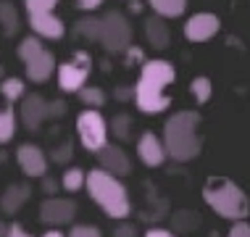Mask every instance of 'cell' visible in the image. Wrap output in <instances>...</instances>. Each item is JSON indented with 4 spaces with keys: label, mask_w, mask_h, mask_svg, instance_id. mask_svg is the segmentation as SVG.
Returning <instances> with one entry per match:
<instances>
[{
    "label": "cell",
    "mask_w": 250,
    "mask_h": 237,
    "mask_svg": "<svg viewBox=\"0 0 250 237\" xmlns=\"http://www.w3.org/2000/svg\"><path fill=\"white\" fill-rule=\"evenodd\" d=\"M177 79V69H174L168 61L164 58H153L143 64V71H140L137 85L134 90V103L143 113H164L168 106H171V98H168V85H174Z\"/></svg>",
    "instance_id": "6da1fadb"
},
{
    "label": "cell",
    "mask_w": 250,
    "mask_h": 237,
    "mask_svg": "<svg viewBox=\"0 0 250 237\" xmlns=\"http://www.w3.org/2000/svg\"><path fill=\"white\" fill-rule=\"evenodd\" d=\"M164 151L166 158H174L179 164L198 158L203 140H200V113L198 111H177L164 124Z\"/></svg>",
    "instance_id": "7a4b0ae2"
},
{
    "label": "cell",
    "mask_w": 250,
    "mask_h": 237,
    "mask_svg": "<svg viewBox=\"0 0 250 237\" xmlns=\"http://www.w3.org/2000/svg\"><path fill=\"white\" fill-rule=\"evenodd\" d=\"M84 190L90 193V198L100 206L108 219H119L124 221L132 214V200L126 193L124 182L111 177V174L100 172V169H90L84 172Z\"/></svg>",
    "instance_id": "3957f363"
},
{
    "label": "cell",
    "mask_w": 250,
    "mask_h": 237,
    "mask_svg": "<svg viewBox=\"0 0 250 237\" xmlns=\"http://www.w3.org/2000/svg\"><path fill=\"white\" fill-rule=\"evenodd\" d=\"M203 200L208 203V208L216 211L221 219L229 221H245L250 214V200L237 182L229 177H211L203 185Z\"/></svg>",
    "instance_id": "277c9868"
},
{
    "label": "cell",
    "mask_w": 250,
    "mask_h": 237,
    "mask_svg": "<svg viewBox=\"0 0 250 237\" xmlns=\"http://www.w3.org/2000/svg\"><path fill=\"white\" fill-rule=\"evenodd\" d=\"M98 43L103 45L105 53L119 56L132 47V22L121 11H108L100 16V37Z\"/></svg>",
    "instance_id": "5b68a950"
},
{
    "label": "cell",
    "mask_w": 250,
    "mask_h": 237,
    "mask_svg": "<svg viewBox=\"0 0 250 237\" xmlns=\"http://www.w3.org/2000/svg\"><path fill=\"white\" fill-rule=\"evenodd\" d=\"M77 134H79V142H82V148L87 153H98L108 142V121L103 119L100 111L84 108L77 116Z\"/></svg>",
    "instance_id": "8992f818"
},
{
    "label": "cell",
    "mask_w": 250,
    "mask_h": 237,
    "mask_svg": "<svg viewBox=\"0 0 250 237\" xmlns=\"http://www.w3.org/2000/svg\"><path fill=\"white\" fill-rule=\"evenodd\" d=\"M58 71V87L61 92H79L87 85V77L92 71V58L84 50L74 53V58H69L66 64L56 66Z\"/></svg>",
    "instance_id": "52a82bcc"
},
{
    "label": "cell",
    "mask_w": 250,
    "mask_h": 237,
    "mask_svg": "<svg viewBox=\"0 0 250 237\" xmlns=\"http://www.w3.org/2000/svg\"><path fill=\"white\" fill-rule=\"evenodd\" d=\"M95 155H98V169H100V172L111 174V177H116V179L129 177V174H132V158L124 153V148L105 142Z\"/></svg>",
    "instance_id": "ba28073f"
},
{
    "label": "cell",
    "mask_w": 250,
    "mask_h": 237,
    "mask_svg": "<svg viewBox=\"0 0 250 237\" xmlns=\"http://www.w3.org/2000/svg\"><path fill=\"white\" fill-rule=\"evenodd\" d=\"M77 211H79V206L71 198H45L42 206H40V221L42 224H53V227L71 224Z\"/></svg>",
    "instance_id": "9c48e42d"
},
{
    "label": "cell",
    "mask_w": 250,
    "mask_h": 237,
    "mask_svg": "<svg viewBox=\"0 0 250 237\" xmlns=\"http://www.w3.org/2000/svg\"><path fill=\"white\" fill-rule=\"evenodd\" d=\"M221 29V19L216 16V13H195L185 22V37L190 40V43H206V40H211L219 35Z\"/></svg>",
    "instance_id": "30bf717a"
},
{
    "label": "cell",
    "mask_w": 250,
    "mask_h": 237,
    "mask_svg": "<svg viewBox=\"0 0 250 237\" xmlns=\"http://www.w3.org/2000/svg\"><path fill=\"white\" fill-rule=\"evenodd\" d=\"M19 116H21V124L29 132H37L42 127V121H48V100L40 92H29L21 98V106H19Z\"/></svg>",
    "instance_id": "8fae6325"
},
{
    "label": "cell",
    "mask_w": 250,
    "mask_h": 237,
    "mask_svg": "<svg viewBox=\"0 0 250 237\" xmlns=\"http://www.w3.org/2000/svg\"><path fill=\"white\" fill-rule=\"evenodd\" d=\"M16 164L26 177H45L48 174V155L42 153V148L24 142L16 148Z\"/></svg>",
    "instance_id": "7c38bea8"
},
{
    "label": "cell",
    "mask_w": 250,
    "mask_h": 237,
    "mask_svg": "<svg viewBox=\"0 0 250 237\" xmlns=\"http://www.w3.org/2000/svg\"><path fill=\"white\" fill-rule=\"evenodd\" d=\"M137 155L145 166L150 169H158L161 164L166 161V151H164V142L155 132H143L137 140Z\"/></svg>",
    "instance_id": "4fadbf2b"
},
{
    "label": "cell",
    "mask_w": 250,
    "mask_h": 237,
    "mask_svg": "<svg viewBox=\"0 0 250 237\" xmlns=\"http://www.w3.org/2000/svg\"><path fill=\"white\" fill-rule=\"evenodd\" d=\"M29 26L35 29V37L40 40H61L66 35V24L63 19H58L56 13H35L29 16Z\"/></svg>",
    "instance_id": "5bb4252c"
},
{
    "label": "cell",
    "mask_w": 250,
    "mask_h": 237,
    "mask_svg": "<svg viewBox=\"0 0 250 237\" xmlns=\"http://www.w3.org/2000/svg\"><path fill=\"white\" fill-rule=\"evenodd\" d=\"M26 69V79L35 85H42L50 79V74L56 71V56H53L50 50H42L40 56H35L29 61V64H24Z\"/></svg>",
    "instance_id": "9a60e30c"
},
{
    "label": "cell",
    "mask_w": 250,
    "mask_h": 237,
    "mask_svg": "<svg viewBox=\"0 0 250 237\" xmlns=\"http://www.w3.org/2000/svg\"><path fill=\"white\" fill-rule=\"evenodd\" d=\"M29 195H32V187L26 182H16V185L5 187L3 198H0V211L8 214V216L19 214L24 208V203L29 200Z\"/></svg>",
    "instance_id": "2e32d148"
},
{
    "label": "cell",
    "mask_w": 250,
    "mask_h": 237,
    "mask_svg": "<svg viewBox=\"0 0 250 237\" xmlns=\"http://www.w3.org/2000/svg\"><path fill=\"white\" fill-rule=\"evenodd\" d=\"M145 37H147V43H150L153 50H166V47L171 45V29H168V24L158 16H150L145 22Z\"/></svg>",
    "instance_id": "e0dca14e"
},
{
    "label": "cell",
    "mask_w": 250,
    "mask_h": 237,
    "mask_svg": "<svg viewBox=\"0 0 250 237\" xmlns=\"http://www.w3.org/2000/svg\"><path fill=\"white\" fill-rule=\"evenodd\" d=\"M200 227V214H195L192 208H179L171 214V232L174 235H190Z\"/></svg>",
    "instance_id": "ac0fdd59"
},
{
    "label": "cell",
    "mask_w": 250,
    "mask_h": 237,
    "mask_svg": "<svg viewBox=\"0 0 250 237\" xmlns=\"http://www.w3.org/2000/svg\"><path fill=\"white\" fill-rule=\"evenodd\" d=\"M158 19H179L187 11V0H147Z\"/></svg>",
    "instance_id": "d6986e66"
},
{
    "label": "cell",
    "mask_w": 250,
    "mask_h": 237,
    "mask_svg": "<svg viewBox=\"0 0 250 237\" xmlns=\"http://www.w3.org/2000/svg\"><path fill=\"white\" fill-rule=\"evenodd\" d=\"M19 26H21V22H19L16 5L8 3V0H0V29H3V35L13 37L19 32Z\"/></svg>",
    "instance_id": "ffe728a7"
},
{
    "label": "cell",
    "mask_w": 250,
    "mask_h": 237,
    "mask_svg": "<svg viewBox=\"0 0 250 237\" xmlns=\"http://www.w3.org/2000/svg\"><path fill=\"white\" fill-rule=\"evenodd\" d=\"M74 37L84 40V43H98V37H100V19L82 16L79 22H74Z\"/></svg>",
    "instance_id": "44dd1931"
},
{
    "label": "cell",
    "mask_w": 250,
    "mask_h": 237,
    "mask_svg": "<svg viewBox=\"0 0 250 237\" xmlns=\"http://www.w3.org/2000/svg\"><path fill=\"white\" fill-rule=\"evenodd\" d=\"M16 134V111L13 106H0V145H8Z\"/></svg>",
    "instance_id": "7402d4cb"
},
{
    "label": "cell",
    "mask_w": 250,
    "mask_h": 237,
    "mask_svg": "<svg viewBox=\"0 0 250 237\" xmlns=\"http://www.w3.org/2000/svg\"><path fill=\"white\" fill-rule=\"evenodd\" d=\"M24 90H26V85H24L21 77H5V79H0V95L5 98V103H16V100H21L24 98Z\"/></svg>",
    "instance_id": "603a6c76"
},
{
    "label": "cell",
    "mask_w": 250,
    "mask_h": 237,
    "mask_svg": "<svg viewBox=\"0 0 250 237\" xmlns=\"http://www.w3.org/2000/svg\"><path fill=\"white\" fill-rule=\"evenodd\" d=\"M45 47H42V40L40 37H35V35H29V37H24L21 43H19V47H16V56H19V61L21 64H29L35 56H40Z\"/></svg>",
    "instance_id": "cb8c5ba5"
},
{
    "label": "cell",
    "mask_w": 250,
    "mask_h": 237,
    "mask_svg": "<svg viewBox=\"0 0 250 237\" xmlns=\"http://www.w3.org/2000/svg\"><path fill=\"white\" fill-rule=\"evenodd\" d=\"M77 95H79V100H82L87 108H92V111H100V108L105 106V100H108V95H105L103 87H87L84 85Z\"/></svg>",
    "instance_id": "d4e9b609"
},
{
    "label": "cell",
    "mask_w": 250,
    "mask_h": 237,
    "mask_svg": "<svg viewBox=\"0 0 250 237\" xmlns=\"http://www.w3.org/2000/svg\"><path fill=\"white\" fill-rule=\"evenodd\" d=\"M132 127H134V121H132L129 113H116V116L111 119V134L121 142L132 140Z\"/></svg>",
    "instance_id": "484cf974"
},
{
    "label": "cell",
    "mask_w": 250,
    "mask_h": 237,
    "mask_svg": "<svg viewBox=\"0 0 250 237\" xmlns=\"http://www.w3.org/2000/svg\"><path fill=\"white\" fill-rule=\"evenodd\" d=\"M58 185H61V190H66V193H79V190L84 187V169H79V166L66 169Z\"/></svg>",
    "instance_id": "4316f807"
},
{
    "label": "cell",
    "mask_w": 250,
    "mask_h": 237,
    "mask_svg": "<svg viewBox=\"0 0 250 237\" xmlns=\"http://www.w3.org/2000/svg\"><path fill=\"white\" fill-rule=\"evenodd\" d=\"M211 92H213V85L208 77H195L190 82V95L198 103H208V100H211Z\"/></svg>",
    "instance_id": "83f0119b"
},
{
    "label": "cell",
    "mask_w": 250,
    "mask_h": 237,
    "mask_svg": "<svg viewBox=\"0 0 250 237\" xmlns=\"http://www.w3.org/2000/svg\"><path fill=\"white\" fill-rule=\"evenodd\" d=\"M71 158H74V145H71V142H61V145H56L50 151V161H53V164L63 166V164H69Z\"/></svg>",
    "instance_id": "f1b7e54d"
},
{
    "label": "cell",
    "mask_w": 250,
    "mask_h": 237,
    "mask_svg": "<svg viewBox=\"0 0 250 237\" xmlns=\"http://www.w3.org/2000/svg\"><path fill=\"white\" fill-rule=\"evenodd\" d=\"M56 5H58V0H24V8L29 16H35V13H53Z\"/></svg>",
    "instance_id": "f546056e"
},
{
    "label": "cell",
    "mask_w": 250,
    "mask_h": 237,
    "mask_svg": "<svg viewBox=\"0 0 250 237\" xmlns=\"http://www.w3.org/2000/svg\"><path fill=\"white\" fill-rule=\"evenodd\" d=\"M69 237H103V235H100V229L95 224H74Z\"/></svg>",
    "instance_id": "4dcf8cb0"
},
{
    "label": "cell",
    "mask_w": 250,
    "mask_h": 237,
    "mask_svg": "<svg viewBox=\"0 0 250 237\" xmlns=\"http://www.w3.org/2000/svg\"><path fill=\"white\" fill-rule=\"evenodd\" d=\"M66 111H69V106L63 100H48V116L50 119H61Z\"/></svg>",
    "instance_id": "1f68e13d"
},
{
    "label": "cell",
    "mask_w": 250,
    "mask_h": 237,
    "mask_svg": "<svg viewBox=\"0 0 250 237\" xmlns=\"http://www.w3.org/2000/svg\"><path fill=\"white\" fill-rule=\"evenodd\" d=\"M137 227L132 224V221H121V224L113 229V237H137Z\"/></svg>",
    "instance_id": "d6a6232c"
},
{
    "label": "cell",
    "mask_w": 250,
    "mask_h": 237,
    "mask_svg": "<svg viewBox=\"0 0 250 237\" xmlns=\"http://www.w3.org/2000/svg\"><path fill=\"white\" fill-rule=\"evenodd\" d=\"M113 98H116L119 103H129V100L134 98V90H132V85H119L116 90H113Z\"/></svg>",
    "instance_id": "836d02e7"
},
{
    "label": "cell",
    "mask_w": 250,
    "mask_h": 237,
    "mask_svg": "<svg viewBox=\"0 0 250 237\" xmlns=\"http://www.w3.org/2000/svg\"><path fill=\"white\" fill-rule=\"evenodd\" d=\"M227 237H250V224L248 221H234L232 229L227 232Z\"/></svg>",
    "instance_id": "e575fe53"
},
{
    "label": "cell",
    "mask_w": 250,
    "mask_h": 237,
    "mask_svg": "<svg viewBox=\"0 0 250 237\" xmlns=\"http://www.w3.org/2000/svg\"><path fill=\"white\" fill-rule=\"evenodd\" d=\"M100 5H103V0H77V8H79V11H84V13L98 11Z\"/></svg>",
    "instance_id": "d590c367"
},
{
    "label": "cell",
    "mask_w": 250,
    "mask_h": 237,
    "mask_svg": "<svg viewBox=\"0 0 250 237\" xmlns=\"http://www.w3.org/2000/svg\"><path fill=\"white\" fill-rule=\"evenodd\" d=\"M58 182L53 179V177H42V190H45V195H50V198H56V193H58Z\"/></svg>",
    "instance_id": "8d00e7d4"
},
{
    "label": "cell",
    "mask_w": 250,
    "mask_h": 237,
    "mask_svg": "<svg viewBox=\"0 0 250 237\" xmlns=\"http://www.w3.org/2000/svg\"><path fill=\"white\" fill-rule=\"evenodd\" d=\"M143 237H177L171 232V229H166V227H150Z\"/></svg>",
    "instance_id": "74e56055"
},
{
    "label": "cell",
    "mask_w": 250,
    "mask_h": 237,
    "mask_svg": "<svg viewBox=\"0 0 250 237\" xmlns=\"http://www.w3.org/2000/svg\"><path fill=\"white\" fill-rule=\"evenodd\" d=\"M5 237H32V235L26 232L21 224H8V235H5Z\"/></svg>",
    "instance_id": "f35d334b"
},
{
    "label": "cell",
    "mask_w": 250,
    "mask_h": 237,
    "mask_svg": "<svg viewBox=\"0 0 250 237\" xmlns=\"http://www.w3.org/2000/svg\"><path fill=\"white\" fill-rule=\"evenodd\" d=\"M42 237H66L63 232H58V229H48V232H45Z\"/></svg>",
    "instance_id": "ab89813d"
},
{
    "label": "cell",
    "mask_w": 250,
    "mask_h": 237,
    "mask_svg": "<svg viewBox=\"0 0 250 237\" xmlns=\"http://www.w3.org/2000/svg\"><path fill=\"white\" fill-rule=\"evenodd\" d=\"M8 235V224H5V221H0V237H5Z\"/></svg>",
    "instance_id": "60d3db41"
},
{
    "label": "cell",
    "mask_w": 250,
    "mask_h": 237,
    "mask_svg": "<svg viewBox=\"0 0 250 237\" xmlns=\"http://www.w3.org/2000/svg\"><path fill=\"white\" fill-rule=\"evenodd\" d=\"M5 161H8V153H5V151H0V164H5Z\"/></svg>",
    "instance_id": "b9f144b4"
},
{
    "label": "cell",
    "mask_w": 250,
    "mask_h": 237,
    "mask_svg": "<svg viewBox=\"0 0 250 237\" xmlns=\"http://www.w3.org/2000/svg\"><path fill=\"white\" fill-rule=\"evenodd\" d=\"M0 77H3V66H0Z\"/></svg>",
    "instance_id": "7bdbcfd3"
}]
</instances>
